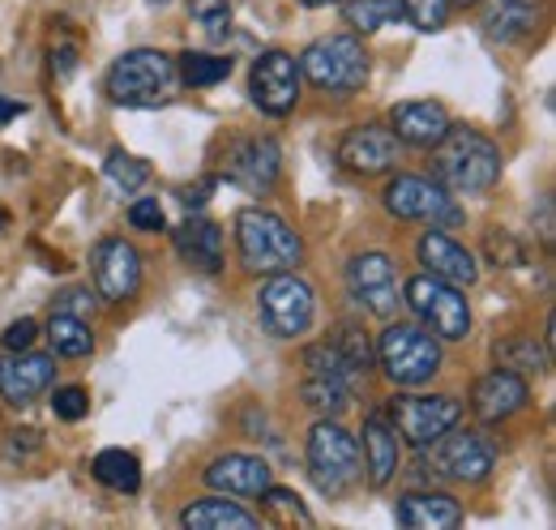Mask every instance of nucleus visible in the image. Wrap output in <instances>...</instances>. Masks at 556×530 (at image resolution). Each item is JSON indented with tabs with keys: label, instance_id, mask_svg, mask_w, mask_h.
I'll return each instance as SVG.
<instances>
[{
	"label": "nucleus",
	"instance_id": "obj_39",
	"mask_svg": "<svg viewBox=\"0 0 556 530\" xmlns=\"http://www.w3.org/2000/svg\"><path fill=\"white\" fill-rule=\"evenodd\" d=\"M52 411H56V419L77 424V419H86L90 398H86V390H81V386H65V390H56V398H52Z\"/></svg>",
	"mask_w": 556,
	"mask_h": 530
},
{
	"label": "nucleus",
	"instance_id": "obj_8",
	"mask_svg": "<svg viewBox=\"0 0 556 530\" xmlns=\"http://www.w3.org/2000/svg\"><path fill=\"white\" fill-rule=\"evenodd\" d=\"M424 466L450 483H484L496 466V450L480 432H458V424H454L432 445H424Z\"/></svg>",
	"mask_w": 556,
	"mask_h": 530
},
{
	"label": "nucleus",
	"instance_id": "obj_2",
	"mask_svg": "<svg viewBox=\"0 0 556 530\" xmlns=\"http://www.w3.org/2000/svg\"><path fill=\"white\" fill-rule=\"evenodd\" d=\"M236 249L249 274H282L304 262V240L295 236V227L262 205L236 214Z\"/></svg>",
	"mask_w": 556,
	"mask_h": 530
},
{
	"label": "nucleus",
	"instance_id": "obj_4",
	"mask_svg": "<svg viewBox=\"0 0 556 530\" xmlns=\"http://www.w3.org/2000/svg\"><path fill=\"white\" fill-rule=\"evenodd\" d=\"M308 475L321 496L339 501L359 483V441L351 437L339 419H321L308 432Z\"/></svg>",
	"mask_w": 556,
	"mask_h": 530
},
{
	"label": "nucleus",
	"instance_id": "obj_14",
	"mask_svg": "<svg viewBox=\"0 0 556 530\" xmlns=\"http://www.w3.org/2000/svg\"><path fill=\"white\" fill-rule=\"evenodd\" d=\"M90 269H94V291L108 300V304H125L134 300L141 287V257L129 240H99L94 253H90Z\"/></svg>",
	"mask_w": 556,
	"mask_h": 530
},
{
	"label": "nucleus",
	"instance_id": "obj_1",
	"mask_svg": "<svg viewBox=\"0 0 556 530\" xmlns=\"http://www.w3.org/2000/svg\"><path fill=\"white\" fill-rule=\"evenodd\" d=\"M432 176L450 193L480 198L501 180V150L484 132L467 129V125H450V132L432 146Z\"/></svg>",
	"mask_w": 556,
	"mask_h": 530
},
{
	"label": "nucleus",
	"instance_id": "obj_36",
	"mask_svg": "<svg viewBox=\"0 0 556 530\" xmlns=\"http://www.w3.org/2000/svg\"><path fill=\"white\" fill-rule=\"evenodd\" d=\"M484 253L492 265H501V269H509V265H522L527 262V249L505 231V227H488L484 231Z\"/></svg>",
	"mask_w": 556,
	"mask_h": 530
},
{
	"label": "nucleus",
	"instance_id": "obj_42",
	"mask_svg": "<svg viewBox=\"0 0 556 530\" xmlns=\"http://www.w3.org/2000/svg\"><path fill=\"white\" fill-rule=\"evenodd\" d=\"M35 338H39V326L30 321V317H22V321H13L9 330H4V351H26V346H35Z\"/></svg>",
	"mask_w": 556,
	"mask_h": 530
},
{
	"label": "nucleus",
	"instance_id": "obj_7",
	"mask_svg": "<svg viewBox=\"0 0 556 530\" xmlns=\"http://www.w3.org/2000/svg\"><path fill=\"white\" fill-rule=\"evenodd\" d=\"M403 300L412 304V313H416L419 321L437 333V338H445V342H458V338L471 333L467 295H463V287H454V282H445V278L416 274V278L407 282V295H403Z\"/></svg>",
	"mask_w": 556,
	"mask_h": 530
},
{
	"label": "nucleus",
	"instance_id": "obj_11",
	"mask_svg": "<svg viewBox=\"0 0 556 530\" xmlns=\"http://www.w3.org/2000/svg\"><path fill=\"white\" fill-rule=\"evenodd\" d=\"M463 419V402L458 398H445V394H394L390 398V424L394 432L407 441V445H432L445 428H454Z\"/></svg>",
	"mask_w": 556,
	"mask_h": 530
},
{
	"label": "nucleus",
	"instance_id": "obj_27",
	"mask_svg": "<svg viewBox=\"0 0 556 530\" xmlns=\"http://www.w3.org/2000/svg\"><path fill=\"white\" fill-rule=\"evenodd\" d=\"M492 355H496V368H509V373H518V377H527V373H548V364H553L548 346H540L535 333H509V338H501V342L492 346Z\"/></svg>",
	"mask_w": 556,
	"mask_h": 530
},
{
	"label": "nucleus",
	"instance_id": "obj_17",
	"mask_svg": "<svg viewBox=\"0 0 556 530\" xmlns=\"http://www.w3.org/2000/svg\"><path fill=\"white\" fill-rule=\"evenodd\" d=\"M339 163L355 176H381L399 163V137L386 125H359L339 141Z\"/></svg>",
	"mask_w": 556,
	"mask_h": 530
},
{
	"label": "nucleus",
	"instance_id": "obj_32",
	"mask_svg": "<svg viewBox=\"0 0 556 530\" xmlns=\"http://www.w3.org/2000/svg\"><path fill=\"white\" fill-rule=\"evenodd\" d=\"M180 77L193 86V90H202V86H218V81H227L231 77V56H210V52H185L180 56Z\"/></svg>",
	"mask_w": 556,
	"mask_h": 530
},
{
	"label": "nucleus",
	"instance_id": "obj_24",
	"mask_svg": "<svg viewBox=\"0 0 556 530\" xmlns=\"http://www.w3.org/2000/svg\"><path fill=\"white\" fill-rule=\"evenodd\" d=\"M540 26V0H484V30L496 43H522Z\"/></svg>",
	"mask_w": 556,
	"mask_h": 530
},
{
	"label": "nucleus",
	"instance_id": "obj_38",
	"mask_svg": "<svg viewBox=\"0 0 556 530\" xmlns=\"http://www.w3.org/2000/svg\"><path fill=\"white\" fill-rule=\"evenodd\" d=\"M399 4L416 30H441L450 22V0H399Z\"/></svg>",
	"mask_w": 556,
	"mask_h": 530
},
{
	"label": "nucleus",
	"instance_id": "obj_9",
	"mask_svg": "<svg viewBox=\"0 0 556 530\" xmlns=\"http://www.w3.org/2000/svg\"><path fill=\"white\" fill-rule=\"evenodd\" d=\"M257 313H262V326L275 333V338H300V333L313 326L317 295H313V287L304 278H295L291 269H282V274H270V282L262 287Z\"/></svg>",
	"mask_w": 556,
	"mask_h": 530
},
{
	"label": "nucleus",
	"instance_id": "obj_16",
	"mask_svg": "<svg viewBox=\"0 0 556 530\" xmlns=\"http://www.w3.org/2000/svg\"><path fill=\"white\" fill-rule=\"evenodd\" d=\"M56 377V359L39 351H9L0 355V398L9 406H30Z\"/></svg>",
	"mask_w": 556,
	"mask_h": 530
},
{
	"label": "nucleus",
	"instance_id": "obj_23",
	"mask_svg": "<svg viewBox=\"0 0 556 530\" xmlns=\"http://www.w3.org/2000/svg\"><path fill=\"white\" fill-rule=\"evenodd\" d=\"M176 253L185 257V265L202 269V274H218L223 269V227L210 218H185L176 231Z\"/></svg>",
	"mask_w": 556,
	"mask_h": 530
},
{
	"label": "nucleus",
	"instance_id": "obj_20",
	"mask_svg": "<svg viewBox=\"0 0 556 530\" xmlns=\"http://www.w3.org/2000/svg\"><path fill=\"white\" fill-rule=\"evenodd\" d=\"M450 112L437 103V99H407V103H394L390 108V132L407 146H424L432 150L445 132H450Z\"/></svg>",
	"mask_w": 556,
	"mask_h": 530
},
{
	"label": "nucleus",
	"instance_id": "obj_25",
	"mask_svg": "<svg viewBox=\"0 0 556 530\" xmlns=\"http://www.w3.org/2000/svg\"><path fill=\"white\" fill-rule=\"evenodd\" d=\"M399 522L412 530H454L463 527V505L445 492H407L399 501Z\"/></svg>",
	"mask_w": 556,
	"mask_h": 530
},
{
	"label": "nucleus",
	"instance_id": "obj_26",
	"mask_svg": "<svg viewBox=\"0 0 556 530\" xmlns=\"http://www.w3.org/2000/svg\"><path fill=\"white\" fill-rule=\"evenodd\" d=\"M180 527L185 530H257L262 518H253L249 509H240L236 501L227 496H206V501H193L185 514H180Z\"/></svg>",
	"mask_w": 556,
	"mask_h": 530
},
{
	"label": "nucleus",
	"instance_id": "obj_31",
	"mask_svg": "<svg viewBox=\"0 0 556 530\" xmlns=\"http://www.w3.org/2000/svg\"><path fill=\"white\" fill-rule=\"evenodd\" d=\"M399 17H403L399 0H343V22L355 35H372V30H381Z\"/></svg>",
	"mask_w": 556,
	"mask_h": 530
},
{
	"label": "nucleus",
	"instance_id": "obj_12",
	"mask_svg": "<svg viewBox=\"0 0 556 530\" xmlns=\"http://www.w3.org/2000/svg\"><path fill=\"white\" fill-rule=\"evenodd\" d=\"M223 176L244 193H270L282 176V150L275 137H236L223 154Z\"/></svg>",
	"mask_w": 556,
	"mask_h": 530
},
{
	"label": "nucleus",
	"instance_id": "obj_19",
	"mask_svg": "<svg viewBox=\"0 0 556 530\" xmlns=\"http://www.w3.org/2000/svg\"><path fill=\"white\" fill-rule=\"evenodd\" d=\"M416 253H419V262H424V274L445 278V282H454V287H476V278H480V262H476L454 236H445V231H424Z\"/></svg>",
	"mask_w": 556,
	"mask_h": 530
},
{
	"label": "nucleus",
	"instance_id": "obj_29",
	"mask_svg": "<svg viewBox=\"0 0 556 530\" xmlns=\"http://www.w3.org/2000/svg\"><path fill=\"white\" fill-rule=\"evenodd\" d=\"M300 394H304V402H308L313 411H321V415L339 419V415H343V411L351 406V394H355V386H351V381H343V377L304 373V386H300Z\"/></svg>",
	"mask_w": 556,
	"mask_h": 530
},
{
	"label": "nucleus",
	"instance_id": "obj_6",
	"mask_svg": "<svg viewBox=\"0 0 556 530\" xmlns=\"http://www.w3.org/2000/svg\"><path fill=\"white\" fill-rule=\"evenodd\" d=\"M377 364L394 386H424L441 368V342H437V333L394 321L377 338Z\"/></svg>",
	"mask_w": 556,
	"mask_h": 530
},
{
	"label": "nucleus",
	"instance_id": "obj_43",
	"mask_svg": "<svg viewBox=\"0 0 556 530\" xmlns=\"http://www.w3.org/2000/svg\"><path fill=\"white\" fill-rule=\"evenodd\" d=\"M210 189H214L210 180H198V185H185V189H180V201H185L189 210H193V205H206V201H210Z\"/></svg>",
	"mask_w": 556,
	"mask_h": 530
},
{
	"label": "nucleus",
	"instance_id": "obj_44",
	"mask_svg": "<svg viewBox=\"0 0 556 530\" xmlns=\"http://www.w3.org/2000/svg\"><path fill=\"white\" fill-rule=\"evenodd\" d=\"M52 65H56V73H61V77H70L73 68H77V52H73V48H61V52L52 56Z\"/></svg>",
	"mask_w": 556,
	"mask_h": 530
},
{
	"label": "nucleus",
	"instance_id": "obj_30",
	"mask_svg": "<svg viewBox=\"0 0 556 530\" xmlns=\"http://www.w3.org/2000/svg\"><path fill=\"white\" fill-rule=\"evenodd\" d=\"M90 470H94V479H99L103 488H112V492L134 496L141 488V466L129 450H103V454L90 463Z\"/></svg>",
	"mask_w": 556,
	"mask_h": 530
},
{
	"label": "nucleus",
	"instance_id": "obj_10",
	"mask_svg": "<svg viewBox=\"0 0 556 530\" xmlns=\"http://www.w3.org/2000/svg\"><path fill=\"white\" fill-rule=\"evenodd\" d=\"M381 201H386V210H390L394 218H403V223L454 227V223L463 218V210L450 201V193H445L437 180H428V176H412V172L394 176V180L381 189Z\"/></svg>",
	"mask_w": 556,
	"mask_h": 530
},
{
	"label": "nucleus",
	"instance_id": "obj_48",
	"mask_svg": "<svg viewBox=\"0 0 556 530\" xmlns=\"http://www.w3.org/2000/svg\"><path fill=\"white\" fill-rule=\"evenodd\" d=\"M0 227H4V210H0Z\"/></svg>",
	"mask_w": 556,
	"mask_h": 530
},
{
	"label": "nucleus",
	"instance_id": "obj_40",
	"mask_svg": "<svg viewBox=\"0 0 556 530\" xmlns=\"http://www.w3.org/2000/svg\"><path fill=\"white\" fill-rule=\"evenodd\" d=\"M129 223H134L138 231H163V205H159V198L134 201V205H129Z\"/></svg>",
	"mask_w": 556,
	"mask_h": 530
},
{
	"label": "nucleus",
	"instance_id": "obj_15",
	"mask_svg": "<svg viewBox=\"0 0 556 530\" xmlns=\"http://www.w3.org/2000/svg\"><path fill=\"white\" fill-rule=\"evenodd\" d=\"M348 287L372 317H390L399 308V274L386 253H355L348 265Z\"/></svg>",
	"mask_w": 556,
	"mask_h": 530
},
{
	"label": "nucleus",
	"instance_id": "obj_5",
	"mask_svg": "<svg viewBox=\"0 0 556 530\" xmlns=\"http://www.w3.org/2000/svg\"><path fill=\"white\" fill-rule=\"evenodd\" d=\"M300 73L317 90L348 99L355 90H364V81H368V52H364L359 35H326V39L304 48Z\"/></svg>",
	"mask_w": 556,
	"mask_h": 530
},
{
	"label": "nucleus",
	"instance_id": "obj_47",
	"mask_svg": "<svg viewBox=\"0 0 556 530\" xmlns=\"http://www.w3.org/2000/svg\"><path fill=\"white\" fill-rule=\"evenodd\" d=\"M450 4H480V0H450Z\"/></svg>",
	"mask_w": 556,
	"mask_h": 530
},
{
	"label": "nucleus",
	"instance_id": "obj_3",
	"mask_svg": "<svg viewBox=\"0 0 556 530\" xmlns=\"http://www.w3.org/2000/svg\"><path fill=\"white\" fill-rule=\"evenodd\" d=\"M180 68L159 48H134L108 68V94L121 108H159L176 94Z\"/></svg>",
	"mask_w": 556,
	"mask_h": 530
},
{
	"label": "nucleus",
	"instance_id": "obj_34",
	"mask_svg": "<svg viewBox=\"0 0 556 530\" xmlns=\"http://www.w3.org/2000/svg\"><path fill=\"white\" fill-rule=\"evenodd\" d=\"M103 172H108V180H112L121 193H138L141 185L150 180V163H146V159H134V154H125V150H112L108 163H103Z\"/></svg>",
	"mask_w": 556,
	"mask_h": 530
},
{
	"label": "nucleus",
	"instance_id": "obj_35",
	"mask_svg": "<svg viewBox=\"0 0 556 530\" xmlns=\"http://www.w3.org/2000/svg\"><path fill=\"white\" fill-rule=\"evenodd\" d=\"M189 17L210 39H227V30H231V4L227 0H189Z\"/></svg>",
	"mask_w": 556,
	"mask_h": 530
},
{
	"label": "nucleus",
	"instance_id": "obj_13",
	"mask_svg": "<svg viewBox=\"0 0 556 530\" xmlns=\"http://www.w3.org/2000/svg\"><path fill=\"white\" fill-rule=\"evenodd\" d=\"M249 94L253 103L266 112V116H287L300 99V65L291 52L282 48H270L253 61V73H249Z\"/></svg>",
	"mask_w": 556,
	"mask_h": 530
},
{
	"label": "nucleus",
	"instance_id": "obj_37",
	"mask_svg": "<svg viewBox=\"0 0 556 530\" xmlns=\"http://www.w3.org/2000/svg\"><path fill=\"white\" fill-rule=\"evenodd\" d=\"M334 342H339L343 359L351 364V373H355V377H368V368H372V342L364 338V330H355V326H343Z\"/></svg>",
	"mask_w": 556,
	"mask_h": 530
},
{
	"label": "nucleus",
	"instance_id": "obj_22",
	"mask_svg": "<svg viewBox=\"0 0 556 530\" xmlns=\"http://www.w3.org/2000/svg\"><path fill=\"white\" fill-rule=\"evenodd\" d=\"M206 483L227 496H257L270 483V463L257 454H223L206 466Z\"/></svg>",
	"mask_w": 556,
	"mask_h": 530
},
{
	"label": "nucleus",
	"instance_id": "obj_46",
	"mask_svg": "<svg viewBox=\"0 0 556 530\" xmlns=\"http://www.w3.org/2000/svg\"><path fill=\"white\" fill-rule=\"evenodd\" d=\"M300 4H308V9H326V4H343V0H300Z\"/></svg>",
	"mask_w": 556,
	"mask_h": 530
},
{
	"label": "nucleus",
	"instance_id": "obj_45",
	"mask_svg": "<svg viewBox=\"0 0 556 530\" xmlns=\"http://www.w3.org/2000/svg\"><path fill=\"white\" fill-rule=\"evenodd\" d=\"M22 112H26L22 103H13V99H0V125H9V121H13V116H22Z\"/></svg>",
	"mask_w": 556,
	"mask_h": 530
},
{
	"label": "nucleus",
	"instance_id": "obj_28",
	"mask_svg": "<svg viewBox=\"0 0 556 530\" xmlns=\"http://www.w3.org/2000/svg\"><path fill=\"white\" fill-rule=\"evenodd\" d=\"M48 338H52V351L65 355V359H86L94 351V330L86 317H73V313H56L48 317Z\"/></svg>",
	"mask_w": 556,
	"mask_h": 530
},
{
	"label": "nucleus",
	"instance_id": "obj_33",
	"mask_svg": "<svg viewBox=\"0 0 556 530\" xmlns=\"http://www.w3.org/2000/svg\"><path fill=\"white\" fill-rule=\"evenodd\" d=\"M257 496H262L266 514L275 518L278 527H313V514L300 505V496H295V492H287V488H275V483H266Z\"/></svg>",
	"mask_w": 556,
	"mask_h": 530
},
{
	"label": "nucleus",
	"instance_id": "obj_18",
	"mask_svg": "<svg viewBox=\"0 0 556 530\" xmlns=\"http://www.w3.org/2000/svg\"><path fill=\"white\" fill-rule=\"evenodd\" d=\"M527 398H531L527 377H518L509 368H492V373H484L476 381V390H471V411L484 424H505L509 415H518L527 406Z\"/></svg>",
	"mask_w": 556,
	"mask_h": 530
},
{
	"label": "nucleus",
	"instance_id": "obj_41",
	"mask_svg": "<svg viewBox=\"0 0 556 530\" xmlns=\"http://www.w3.org/2000/svg\"><path fill=\"white\" fill-rule=\"evenodd\" d=\"M56 313H73V317H94V300H90V291L86 287H70V291H61V300L52 304Z\"/></svg>",
	"mask_w": 556,
	"mask_h": 530
},
{
	"label": "nucleus",
	"instance_id": "obj_21",
	"mask_svg": "<svg viewBox=\"0 0 556 530\" xmlns=\"http://www.w3.org/2000/svg\"><path fill=\"white\" fill-rule=\"evenodd\" d=\"M399 454H403V437L394 432L390 415L372 411L364 419V458H359V470L368 475L372 488H386L399 475Z\"/></svg>",
	"mask_w": 556,
	"mask_h": 530
},
{
	"label": "nucleus",
	"instance_id": "obj_49",
	"mask_svg": "<svg viewBox=\"0 0 556 530\" xmlns=\"http://www.w3.org/2000/svg\"><path fill=\"white\" fill-rule=\"evenodd\" d=\"M154 4H172V0H154Z\"/></svg>",
	"mask_w": 556,
	"mask_h": 530
}]
</instances>
